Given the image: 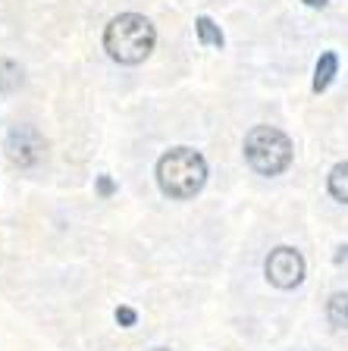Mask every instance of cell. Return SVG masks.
<instances>
[{
    "instance_id": "6da1fadb",
    "label": "cell",
    "mask_w": 348,
    "mask_h": 351,
    "mask_svg": "<svg viewBox=\"0 0 348 351\" xmlns=\"http://www.w3.org/2000/svg\"><path fill=\"white\" fill-rule=\"evenodd\" d=\"M157 182H160V191L176 197V201L195 197L204 189V182H207V163L192 147H173V151H167L160 157Z\"/></svg>"
},
{
    "instance_id": "7a4b0ae2",
    "label": "cell",
    "mask_w": 348,
    "mask_h": 351,
    "mask_svg": "<svg viewBox=\"0 0 348 351\" xmlns=\"http://www.w3.org/2000/svg\"><path fill=\"white\" fill-rule=\"evenodd\" d=\"M154 41H157V32L154 25L138 13H123L116 16L113 22L104 32V47L116 63L135 66L154 51Z\"/></svg>"
},
{
    "instance_id": "3957f363",
    "label": "cell",
    "mask_w": 348,
    "mask_h": 351,
    "mask_svg": "<svg viewBox=\"0 0 348 351\" xmlns=\"http://www.w3.org/2000/svg\"><path fill=\"white\" fill-rule=\"evenodd\" d=\"M245 160L254 173L279 176L292 163V141L273 125H254L245 135Z\"/></svg>"
},
{
    "instance_id": "277c9868",
    "label": "cell",
    "mask_w": 348,
    "mask_h": 351,
    "mask_svg": "<svg viewBox=\"0 0 348 351\" xmlns=\"http://www.w3.org/2000/svg\"><path fill=\"white\" fill-rule=\"evenodd\" d=\"M47 154V141L35 125H13L7 135V157L22 169H35Z\"/></svg>"
},
{
    "instance_id": "5b68a950",
    "label": "cell",
    "mask_w": 348,
    "mask_h": 351,
    "mask_svg": "<svg viewBox=\"0 0 348 351\" xmlns=\"http://www.w3.org/2000/svg\"><path fill=\"white\" fill-rule=\"evenodd\" d=\"M264 273L276 289H295L305 279V257L298 254L295 248H276L270 251L267 263H264Z\"/></svg>"
},
{
    "instance_id": "8992f818",
    "label": "cell",
    "mask_w": 348,
    "mask_h": 351,
    "mask_svg": "<svg viewBox=\"0 0 348 351\" xmlns=\"http://www.w3.org/2000/svg\"><path fill=\"white\" fill-rule=\"evenodd\" d=\"M336 69H339V60L333 51H327L317 63V73H314V91H327L329 82L336 79Z\"/></svg>"
},
{
    "instance_id": "52a82bcc",
    "label": "cell",
    "mask_w": 348,
    "mask_h": 351,
    "mask_svg": "<svg viewBox=\"0 0 348 351\" xmlns=\"http://www.w3.org/2000/svg\"><path fill=\"white\" fill-rule=\"evenodd\" d=\"M327 317H329V323H333V326L348 329V292H339V295H333V298H329Z\"/></svg>"
},
{
    "instance_id": "ba28073f",
    "label": "cell",
    "mask_w": 348,
    "mask_h": 351,
    "mask_svg": "<svg viewBox=\"0 0 348 351\" xmlns=\"http://www.w3.org/2000/svg\"><path fill=\"white\" fill-rule=\"evenodd\" d=\"M329 195H333L336 201H345L348 204V160L336 163L333 173H329Z\"/></svg>"
},
{
    "instance_id": "9c48e42d",
    "label": "cell",
    "mask_w": 348,
    "mask_h": 351,
    "mask_svg": "<svg viewBox=\"0 0 348 351\" xmlns=\"http://www.w3.org/2000/svg\"><path fill=\"white\" fill-rule=\"evenodd\" d=\"M22 85V69L13 60H0V95H10Z\"/></svg>"
},
{
    "instance_id": "30bf717a",
    "label": "cell",
    "mask_w": 348,
    "mask_h": 351,
    "mask_svg": "<svg viewBox=\"0 0 348 351\" xmlns=\"http://www.w3.org/2000/svg\"><path fill=\"white\" fill-rule=\"evenodd\" d=\"M195 29H198V38H201L204 44H207V47H223V32L217 29V25H213L211 19H207V16H201V19L195 22Z\"/></svg>"
},
{
    "instance_id": "8fae6325",
    "label": "cell",
    "mask_w": 348,
    "mask_h": 351,
    "mask_svg": "<svg viewBox=\"0 0 348 351\" xmlns=\"http://www.w3.org/2000/svg\"><path fill=\"white\" fill-rule=\"evenodd\" d=\"M116 320L123 323V326H132L135 323V311L132 307H116Z\"/></svg>"
},
{
    "instance_id": "7c38bea8",
    "label": "cell",
    "mask_w": 348,
    "mask_h": 351,
    "mask_svg": "<svg viewBox=\"0 0 348 351\" xmlns=\"http://www.w3.org/2000/svg\"><path fill=\"white\" fill-rule=\"evenodd\" d=\"M97 189H101V195H110V191H113V182H110L107 176H101V182H97Z\"/></svg>"
},
{
    "instance_id": "4fadbf2b",
    "label": "cell",
    "mask_w": 348,
    "mask_h": 351,
    "mask_svg": "<svg viewBox=\"0 0 348 351\" xmlns=\"http://www.w3.org/2000/svg\"><path fill=\"white\" fill-rule=\"evenodd\" d=\"M305 3H308V7H320V10L327 7V0H305Z\"/></svg>"
},
{
    "instance_id": "5bb4252c",
    "label": "cell",
    "mask_w": 348,
    "mask_h": 351,
    "mask_svg": "<svg viewBox=\"0 0 348 351\" xmlns=\"http://www.w3.org/2000/svg\"><path fill=\"white\" fill-rule=\"evenodd\" d=\"M157 351H167V348H157Z\"/></svg>"
}]
</instances>
